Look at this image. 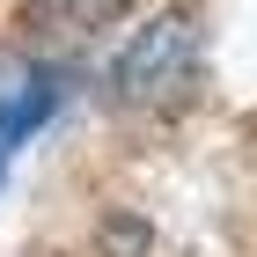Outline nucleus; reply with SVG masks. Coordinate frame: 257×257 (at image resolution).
<instances>
[{
    "label": "nucleus",
    "instance_id": "obj_3",
    "mask_svg": "<svg viewBox=\"0 0 257 257\" xmlns=\"http://www.w3.org/2000/svg\"><path fill=\"white\" fill-rule=\"evenodd\" d=\"M37 15H52V22H66V30H103V22H118L133 0H30Z\"/></svg>",
    "mask_w": 257,
    "mask_h": 257
},
{
    "label": "nucleus",
    "instance_id": "obj_2",
    "mask_svg": "<svg viewBox=\"0 0 257 257\" xmlns=\"http://www.w3.org/2000/svg\"><path fill=\"white\" fill-rule=\"evenodd\" d=\"M59 110V88L52 81H22V96H8L0 103V147H15V140H30L44 118Z\"/></svg>",
    "mask_w": 257,
    "mask_h": 257
},
{
    "label": "nucleus",
    "instance_id": "obj_1",
    "mask_svg": "<svg viewBox=\"0 0 257 257\" xmlns=\"http://www.w3.org/2000/svg\"><path fill=\"white\" fill-rule=\"evenodd\" d=\"M198 74H206V52H198V22L184 8L133 30V44L110 59V88L133 110H184L198 96Z\"/></svg>",
    "mask_w": 257,
    "mask_h": 257
},
{
    "label": "nucleus",
    "instance_id": "obj_4",
    "mask_svg": "<svg viewBox=\"0 0 257 257\" xmlns=\"http://www.w3.org/2000/svg\"><path fill=\"white\" fill-rule=\"evenodd\" d=\"M0 155H8V147H0Z\"/></svg>",
    "mask_w": 257,
    "mask_h": 257
}]
</instances>
